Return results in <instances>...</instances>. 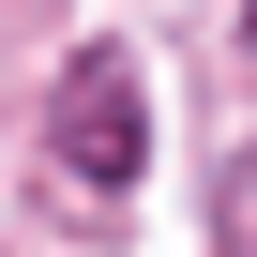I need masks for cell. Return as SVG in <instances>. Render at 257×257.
Here are the masks:
<instances>
[{"mask_svg": "<svg viewBox=\"0 0 257 257\" xmlns=\"http://www.w3.org/2000/svg\"><path fill=\"white\" fill-rule=\"evenodd\" d=\"M46 137H61V182L106 212L121 182H137V152H152V106H137V76H121V61H61V106H46Z\"/></svg>", "mask_w": 257, "mask_h": 257, "instance_id": "cell-1", "label": "cell"}, {"mask_svg": "<svg viewBox=\"0 0 257 257\" xmlns=\"http://www.w3.org/2000/svg\"><path fill=\"white\" fill-rule=\"evenodd\" d=\"M242 46H257V16H242Z\"/></svg>", "mask_w": 257, "mask_h": 257, "instance_id": "cell-2", "label": "cell"}]
</instances>
